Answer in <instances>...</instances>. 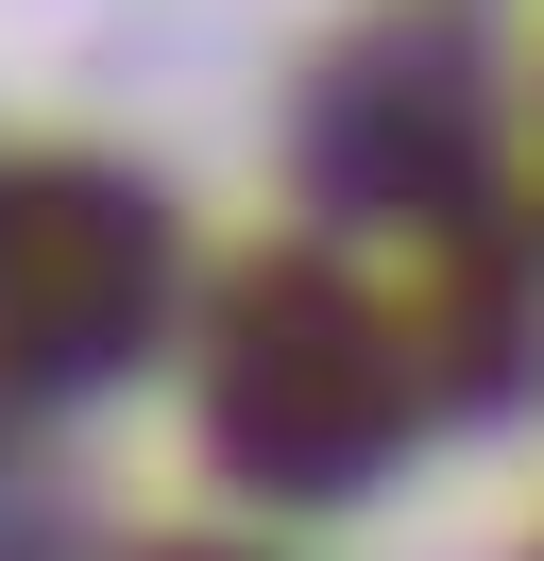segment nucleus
I'll return each mask as SVG.
<instances>
[{
    "instance_id": "nucleus-2",
    "label": "nucleus",
    "mask_w": 544,
    "mask_h": 561,
    "mask_svg": "<svg viewBox=\"0 0 544 561\" xmlns=\"http://www.w3.org/2000/svg\"><path fill=\"white\" fill-rule=\"evenodd\" d=\"M170 307V221L120 171H0V375H120Z\"/></svg>"
},
{
    "instance_id": "nucleus-1",
    "label": "nucleus",
    "mask_w": 544,
    "mask_h": 561,
    "mask_svg": "<svg viewBox=\"0 0 544 561\" xmlns=\"http://www.w3.org/2000/svg\"><path fill=\"white\" fill-rule=\"evenodd\" d=\"M426 409V357L374 289H340L324 255L222 289V341H204V443L238 459L256 493H340L408 443Z\"/></svg>"
},
{
    "instance_id": "nucleus-3",
    "label": "nucleus",
    "mask_w": 544,
    "mask_h": 561,
    "mask_svg": "<svg viewBox=\"0 0 544 561\" xmlns=\"http://www.w3.org/2000/svg\"><path fill=\"white\" fill-rule=\"evenodd\" d=\"M324 171L392 221H442L476 187V103H460V51H358L324 103Z\"/></svg>"
},
{
    "instance_id": "nucleus-4",
    "label": "nucleus",
    "mask_w": 544,
    "mask_h": 561,
    "mask_svg": "<svg viewBox=\"0 0 544 561\" xmlns=\"http://www.w3.org/2000/svg\"><path fill=\"white\" fill-rule=\"evenodd\" d=\"M154 561H256V545H154Z\"/></svg>"
}]
</instances>
